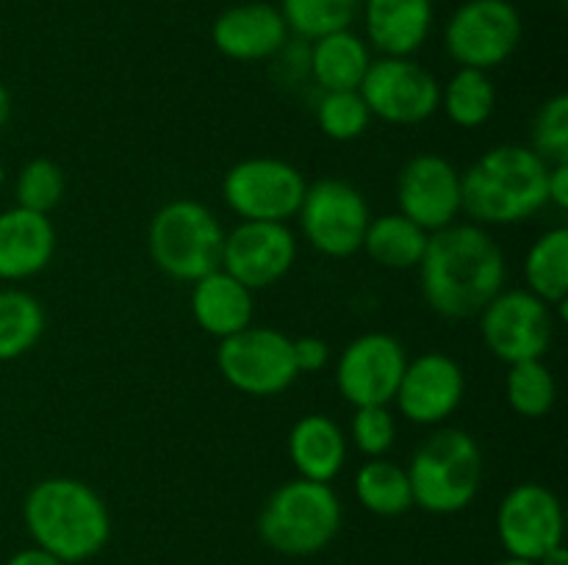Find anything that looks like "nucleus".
Here are the masks:
<instances>
[{"label":"nucleus","mask_w":568,"mask_h":565,"mask_svg":"<svg viewBox=\"0 0 568 565\" xmlns=\"http://www.w3.org/2000/svg\"><path fill=\"white\" fill-rule=\"evenodd\" d=\"M6 565H64L59 557H53L50 552H44V548L39 546H31V548H22V552L11 554L9 563Z\"/></svg>","instance_id":"nucleus-37"},{"label":"nucleus","mask_w":568,"mask_h":565,"mask_svg":"<svg viewBox=\"0 0 568 565\" xmlns=\"http://www.w3.org/2000/svg\"><path fill=\"white\" fill-rule=\"evenodd\" d=\"M464 393L466 374L458 360L444 352H425L408 360L394 402L408 421L433 427L460 408Z\"/></svg>","instance_id":"nucleus-17"},{"label":"nucleus","mask_w":568,"mask_h":565,"mask_svg":"<svg viewBox=\"0 0 568 565\" xmlns=\"http://www.w3.org/2000/svg\"><path fill=\"white\" fill-rule=\"evenodd\" d=\"M366 33L383 55H414L433 28L430 0H364Z\"/></svg>","instance_id":"nucleus-21"},{"label":"nucleus","mask_w":568,"mask_h":565,"mask_svg":"<svg viewBox=\"0 0 568 565\" xmlns=\"http://www.w3.org/2000/svg\"><path fill=\"white\" fill-rule=\"evenodd\" d=\"M397 203L399 214L425 227L427 233L442 230L464 210L460 172L444 155H414L397 177Z\"/></svg>","instance_id":"nucleus-16"},{"label":"nucleus","mask_w":568,"mask_h":565,"mask_svg":"<svg viewBox=\"0 0 568 565\" xmlns=\"http://www.w3.org/2000/svg\"><path fill=\"white\" fill-rule=\"evenodd\" d=\"M288 458L303 480L333 482L347 463V438L333 419L308 413L288 432Z\"/></svg>","instance_id":"nucleus-22"},{"label":"nucleus","mask_w":568,"mask_h":565,"mask_svg":"<svg viewBox=\"0 0 568 565\" xmlns=\"http://www.w3.org/2000/svg\"><path fill=\"white\" fill-rule=\"evenodd\" d=\"M525 37V22L508 0H466L447 22L444 48L458 66L494 70L505 64Z\"/></svg>","instance_id":"nucleus-8"},{"label":"nucleus","mask_w":568,"mask_h":565,"mask_svg":"<svg viewBox=\"0 0 568 565\" xmlns=\"http://www.w3.org/2000/svg\"><path fill=\"white\" fill-rule=\"evenodd\" d=\"M364 0H283L281 14L288 31L303 39H322L347 31Z\"/></svg>","instance_id":"nucleus-30"},{"label":"nucleus","mask_w":568,"mask_h":565,"mask_svg":"<svg viewBox=\"0 0 568 565\" xmlns=\"http://www.w3.org/2000/svg\"><path fill=\"white\" fill-rule=\"evenodd\" d=\"M532 150L547 164L568 161V94H555L541 105L532 122Z\"/></svg>","instance_id":"nucleus-33"},{"label":"nucleus","mask_w":568,"mask_h":565,"mask_svg":"<svg viewBox=\"0 0 568 565\" xmlns=\"http://www.w3.org/2000/svg\"><path fill=\"white\" fill-rule=\"evenodd\" d=\"M419 280L433 314L471 319L503 291L505 253L483 225L453 222L427 238Z\"/></svg>","instance_id":"nucleus-1"},{"label":"nucleus","mask_w":568,"mask_h":565,"mask_svg":"<svg viewBox=\"0 0 568 565\" xmlns=\"http://www.w3.org/2000/svg\"><path fill=\"white\" fill-rule=\"evenodd\" d=\"M438 109H444L453 125L464 127V131H475V127L486 125L491 120L494 109H497V89H494L488 72L458 66V72L442 89Z\"/></svg>","instance_id":"nucleus-28"},{"label":"nucleus","mask_w":568,"mask_h":565,"mask_svg":"<svg viewBox=\"0 0 568 565\" xmlns=\"http://www.w3.org/2000/svg\"><path fill=\"white\" fill-rule=\"evenodd\" d=\"M355 446L366 458H383L394 446L397 438V424L388 410V404H372V408H355L353 424H349Z\"/></svg>","instance_id":"nucleus-34"},{"label":"nucleus","mask_w":568,"mask_h":565,"mask_svg":"<svg viewBox=\"0 0 568 565\" xmlns=\"http://www.w3.org/2000/svg\"><path fill=\"white\" fill-rule=\"evenodd\" d=\"M408 366L403 343L388 332H364L347 343L336 366V388L353 408L392 404Z\"/></svg>","instance_id":"nucleus-14"},{"label":"nucleus","mask_w":568,"mask_h":565,"mask_svg":"<svg viewBox=\"0 0 568 565\" xmlns=\"http://www.w3.org/2000/svg\"><path fill=\"white\" fill-rule=\"evenodd\" d=\"M414 507L453 515L469 507L483 485L480 443L458 427H444L416 446L408 463Z\"/></svg>","instance_id":"nucleus-4"},{"label":"nucleus","mask_w":568,"mask_h":565,"mask_svg":"<svg viewBox=\"0 0 568 565\" xmlns=\"http://www.w3.org/2000/svg\"><path fill=\"white\" fill-rule=\"evenodd\" d=\"M369 48L353 31H336L314 39L308 72L322 92H353L369 70Z\"/></svg>","instance_id":"nucleus-23"},{"label":"nucleus","mask_w":568,"mask_h":565,"mask_svg":"<svg viewBox=\"0 0 568 565\" xmlns=\"http://www.w3.org/2000/svg\"><path fill=\"white\" fill-rule=\"evenodd\" d=\"M549 164L525 144H499L460 175V203L475 225H516L547 208Z\"/></svg>","instance_id":"nucleus-3"},{"label":"nucleus","mask_w":568,"mask_h":565,"mask_svg":"<svg viewBox=\"0 0 568 565\" xmlns=\"http://www.w3.org/2000/svg\"><path fill=\"white\" fill-rule=\"evenodd\" d=\"M308 183L303 172L281 158H244L227 170L222 197L242 222L297 219Z\"/></svg>","instance_id":"nucleus-9"},{"label":"nucleus","mask_w":568,"mask_h":565,"mask_svg":"<svg viewBox=\"0 0 568 565\" xmlns=\"http://www.w3.org/2000/svg\"><path fill=\"white\" fill-rule=\"evenodd\" d=\"M3 177H6V170H3V164H0V183H3Z\"/></svg>","instance_id":"nucleus-41"},{"label":"nucleus","mask_w":568,"mask_h":565,"mask_svg":"<svg viewBox=\"0 0 568 565\" xmlns=\"http://www.w3.org/2000/svg\"><path fill=\"white\" fill-rule=\"evenodd\" d=\"M547 203L558 210L568 208V161L566 164H549Z\"/></svg>","instance_id":"nucleus-36"},{"label":"nucleus","mask_w":568,"mask_h":565,"mask_svg":"<svg viewBox=\"0 0 568 565\" xmlns=\"http://www.w3.org/2000/svg\"><path fill=\"white\" fill-rule=\"evenodd\" d=\"M358 92L369 114L392 125H419L430 120L442 103L436 75L410 55H383L372 61Z\"/></svg>","instance_id":"nucleus-12"},{"label":"nucleus","mask_w":568,"mask_h":565,"mask_svg":"<svg viewBox=\"0 0 568 565\" xmlns=\"http://www.w3.org/2000/svg\"><path fill=\"white\" fill-rule=\"evenodd\" d=\"M189 308L200 330L220 341L253 325V291L225 269H214L194 280Z\"/></svg>","instance_id":"nucleus-20"},{"label":"nucleus","mask_w":568,"mask_h":565,"mask_svg":"<svg viewBox=\"0 0 568 565\" xmlns=\"http://www.w3.org/2000/svg\"><path fill=\"white\" fill-rule=\"evenodd\" d=\"M303 236L327 258H349L361 249L372 214L364 194L347 181L311 183L297 210Z\"/></svg>","instance_id":"nucleus-10"},{"label":"nucleus","mask_w":568,"mask_h":565,"mask_svg":"<svg viewBox=\"0 0 568 565\" xmlns=\"http://www.w3.org/2000/svg\"><path fill=\"white\" fill-rule=\"evenodd\" d=\"M342 526V502L331 482L288 480L266 499L258 515V535L272 552L311 557L331 546Z\"/></svg>","instance_id":"nucleus-5"},{"label":"nucleus","mask_w":568,"mask_h":565,"mask_svg":"<svg viewBox=\"0 0 568 565\" xmlns=\"http://www.w3.org/2000/svg\"><path fill=\"white\" fill-rule=\"evenodd\" d=\"M225 230L216 216L194 199H172L155 210L148 227L153 264L172 280L194 282L222 266Z\"/></svg>","instance_id":"nucleus-6"},{"label":"nucleus","mask_w":568,"mask_h":565,"mask_svg":"<svg viewBox=\"0 0 568 565\" xmlns=\"http://www.w3.org/2000/svg\"><path fill=\"white\" fill-rule=\"evenodd\" d=\"M427 238H430V233L410 222L408 216L386 214L369 222L361 249H366V255L383 269H419Z\"/></svg>","instance_id":"nucleus-24"},{"label":"nucleus","mask_w":568,"mask_h":565,"mask_svg":"<svg viewBox=\"0 0 568 565\" xmlns=\"http://www.w3.org/2000/svg\"><path fill=\"white\" fill-rule=\"evenodd\" d=\"M480 332L494 358L508 366L544 360L555 338L552 305L527 288L499 291L480 314Z\"/></svg>","instance_id":"nucleus-11"},{"label":"nucleus","mask_w":568,"mask_h":565,"mask_svg":"<svg viewBox=\"0 0 568 565\" xmlns=\"http://www.w3.org/2000/svg\"><path fill=\"white\" fill-rule=\"evenodd\" d=\"M372 114L358 89L353 92H322L316 103V125L333 142H353L369 131Z\"/></svg>","instance_id":"nucleus-31"},{"label":"nucleus","mask_w":568,"mask_h":565,"mask_svg":"<svg viewBox=\"0 0 568 565\" xmlns=\"http://www.w3.org/2000/svg\"><path fill=\"white\" fill-rule=\"evenodd\" d=\"M44 308L33 294L22 288H3L0 291V363L22 358L31 352L42 338Z\"/></svg>","instance_id":"nucleus-27"},{"label":"nucleus","mask_w":568,"mask_h":565,"mask_svg":"<svg viewBox=\"0 0 568 565\" xmlns=\"http://www.w3.org/2000/svg\"><path fill=\"white\" fill-rule=\"evenodd\" d=\"M527 291L566 316L568 299V227H552L532 242L525 258Z\"/></svg>","instance_id":"nucleus-25"},{"label":"nucleus","mask_w":568,"mask_h":565,"mask_svg":"<svg viewBox=\"0 0 568 565\" xmlns=\"http://www.w3.org/2000/svg\"><path fill=\"white\" fill-rule=\"evenodd\" d=\"M22 521L33 546L64 565L87 563L105 548L111 515L100 493L75 476H48L28 491Z\"/></svg>","instance_id":"nucleus-2"},{"label":"nucleus","mask_w":568,"mask_h":565,"mask_svg":"<svg viewBox=\"0 0 568 565\" xmlns=\"http://www.w3.org/2000/svg\"><path fill=\"white\" fill-rule=\"evenodd\" d=\"M55 253V227L50 216L20 205L0 210V280H28L48 269Z\"/></svg>","instance_id":"nucleus-19"},{"label":"nucleus","mask_w":568,"mask_h":565,"mask_svg":"<svg viewBox=\"0 0 568 565\" xmlns=\"http://www.w3.org/2000/svg\"><path fill=\"white\" fill-rule=\"evenodd\" d=\"M297 258V238L283 222H239L225 233L222 266L250 291H261L288 275Z\"/></svg>","instance_id":"nucleus-15"},{"label":"nucleus","mask_w":568,"mask_h":565,"mask_svg":"<svg viewBox=\"0 0 568 565\" xmlns=\"http://www.w3.org/2000/svg\"><path fill=\"white\" fill-rule=\"evenodd\" d=\"M9 120H11V92L0 83V131L9 125Z\"/></svg>","instance_id":"nucleus-39"},{"label":"nucleus","mask_w":568,"mask_h":565,"mask_svg":"<svg viewBox=\"0 0 568 565\" xmlns=\"http://www.w3.org/2000/svg\"><path fill=\"white\" fill-rule=\"evenodd\" d=\"M294 347V363H297V374H316L325 369L327 358H331V347L325 338L320 336H303L292 338Z\"/></svg>","instance_id":"nucleus-35"},{"label":"nucleus","mask_w":568,"mask_h":565,"mask_svg":"<svg viewBox=\"0 0 568 565\" xmlns=\"http://www.w3.org/2000/svg\"><path fill=\"white\" fill-rule=\"evenodd\" d=\"M497 535L508 557L538 563L564 543V504L541 482H521L499 502Z\"/></svg>","instance_id":"nucleus-13"},{"label":"nucleus","mask_w":568,"mask_h":565,"mask_svg":"<svg viewBox=\"0 0 568 565\" xmlns=\"http://www.w3.org/2000/svg\"><path fill=\"white\" fill-rule=\"evenodd\" d=\"M64 172H61V166L55 161L33 158L17 175V205L26 210H37V214L50 216V210L59 208V203L64 199Z\"/></svg>","instance_id":"nucleus-32"},{"label":"nucleus","mask_w":568,"mask_h":565,"mask_svg":"<svg viewBox=\"0 0 568 565\" xmlns=\"http://www.w3.org/2000/svg\"><path fill=\"white\" fill-rule=\"evenodd\" d=\"M497 565H536V563H530V559H519V557H508V559H503V563H497Z\"/></svg>","instance_id":"nucleus-40"},{"label":"nucleus","mask_w":568,"mask_h":565,"mask_svg":"<svg viewBox=\"0 0 568 565\" xmlns=\"http://www.w3.org/2000/svg\"><path fill=\"white\" fill-rule=\"evenodd\" d=\"M536 565H568V548L564 546V543L555 548H549V552L544 554Z\"/></svg>","instance_id":"nucleus-38"},{"label":"nucleus","mask_w":568,"mask_h":565,"mask_svg":"<svg viewBox=\"0 0 568 565\" xmlns=\"http://www.w3.org/2000/svg\"><path fill=\"white\" fill-rule=\"evenodd\" d=\"M505 397L514 413L521 419H544L552 413L558 399V382L544 360H521L514 363L505 380Z\"/></svg>","instance_id":"nucleus-29"},{"label":"nucleus","mask_w":568,"mask_h":565,"mask_svg":"<svg viewBox=\"0 0 568 565\" xmlns=\"http://www.w3.org/2000/svg\"><path fill=\"white\" fill-rule=\"evenodd\" d=\"M216 366L227 386L247 397H277L297 380L292 338L275 327L250 325L231 338H222Z\"/></svg>","instance_id":"nucleus-7"},{"label":"nucleus","mask_w":568,"mask_h":565,"mask_svg":"<svg viewBox=\"0 0 568 565\" xmlns=\"http://www.w3.org/2000/svg\"><path fill=\"white\" fill-rule=\"evenodd\" d=\"M211 39L225 59L250 64L281 53L288 42V28L277 6L242 3L216 17Z\"/></svg>","instance_id":"nucleus-18"},{"label":"nucleus","mask_w":568,"mask_h":565,"mask_svg":"<svg viewBox=\"0 0 568 565\" xmlns=\"http://www.w3.org/2000/svg\"><path fill=\"white\" fill-rule=\"evenodd\" d=\"M355 496L361 507L383 518H397L414 507L408 471L386 458H369L355 474Z\"/></svg>","instance_id":"nucleus-26"}]
</instances>
